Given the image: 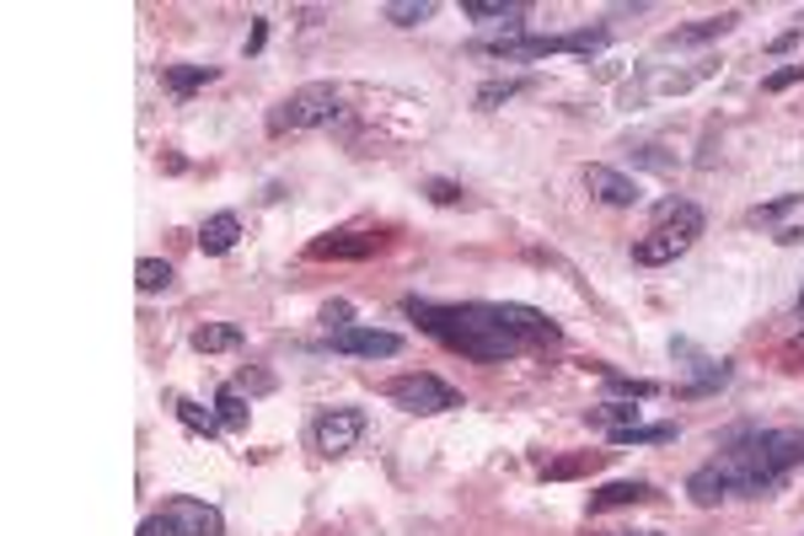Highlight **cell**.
<instances>
[{
	"label": "cell",
	"instance_id": "6da1fadb",
	"mask_svg": "<svg viewBox=\"0 0 804 536\" xmlns=\"http://www.w3.org/2000/svg\"><path fill=\"white\" fill-rule=\"evenodd\" d=\"M804 466V424L789 429H734L719 440V451L687 477V494L698 509L724 500H762L783 488V477Z\"/></svg>",
	"mask_w": 804,
	"mask_h": 536
},
{
	"label": "cell",
	"instance_id": "7a4b0ae2",
	"mask_svg": "<svg viewBox=\"0 0 804 536\" xmlns=\"http://www.w3.org/2000/svg\"><path fill=\"white\" fill-rule=\"evenodd\" d=\"M403 312L429 338H440L451 355H467L478 365H504L531 349L510 322V301H419V295H408Z\"/></svg>",
	"mask_w": 804,
	"mask_h": 536
},
{
	"label": "cell",
	"instance_id": "3957f363",
	"mask_svg": "<svg viewBox=\"0 0 804 536\" xmlns=\"http://www.w3.org/2000/svg\"><path fill=\"white\" fill-rule=\"evenodd\" d=\"M702 225H708V214H702L692 199H665L660 210H655V225L633 242V263H644V269H665V263L687 258V252L698 248Z\"/></svg>",
	"mask_w": 804,
	"mask_h": 536
},
{
	"label": "cell",
	"instance_id": "277c9868",
	"mask_svg": "<svg viewBox=\"0 0 804 536\" xmlns=\"http://www.w3.org/2000/svg\"><path fill=\"white\" fill-rule=\"evenodd\" d=\"M338 113H344V92L333 81H306L284 103L269 107V135L274 140H284V135H312V129L338 124Z\"/></svg>",
	"mask_w": 804,
	"mask_h": 536
},
{
	"label": "cell",
	"instance_id": "5b68a950",
	"mask_svg": "<svg viewBox=\"0 0 804 536\" xmlns=\"http://www.w3.org/2000/svg\"><path fill=\"white\" fill-rule=\"evenodd\" d=\"M472 49H478V54H493V60H504V65L547 60V54H595V49H606V28H579V33H547V38H525V33L478 38Z\"/></svg>",
	"mask_w": 804,
	"mask_h": 536
},
{
	"label": "cell",
	"instance_id": "8992f818",
	"mask_svg": "<svg viewBox=\"0 0 804 536\" xmlns=\"http://www.w3.org/2000/svg\"><path fill=\"white\" fill-rule=\"evenodd\" d=\"M226 532V515L205 500H161V509H150L140 521V536H220Z\"/></svg>",
	"mask_w": 804,
	"mask_h": 536
},
{
	"label": "cell",
	"instance_id": "52a82bcc",
	"mask_svg": "<svg viewBox=\"0 0 804 536\" xmlns=\"http://www.w3.org/2000/svg\"><path fill=\"white\" fill-rule=\"evenodd\" d=\"M386 397H391L403 413H419V419H435V413H456V408H467V397L456 392L451 381L429 376V370L391 376V381H386Z\"/></svg>",
	"mask_w": 804,
	"mask_h": 536
},
{
	"label": "cell",
	"instance_id": "ba28073f",
	"mask_svg": "<svg viewBox=\"0 0 804 536\" xmlns=\"http://www.w3.org/2000/svg\"><path fill=\"white\" fill-rule=\"evenodd\" d=\"M365 429H370V413L365 408H322L312 419V451L316 456H349L354 445L365 440Z\"/></svg>",
	"mask_w": 804,
	"mask_h": 536
},
{
	"label": "cell",
	"instance_id": "9c48e42d",
	"mask_svg": "<svg viewBox=\"0 0 804 536\" xmlns=\"http://www.w3.org/2000/svg\"><path fill=\"white\" fill-rule=\"evenodd\" d=\"M382 248H386L382 231H327V237H316L306 248V258L312 263H359V258H370Z\"/></svg>",
	"mask_w": 804,
	"mask_h": 536
},
{
	"label": "cell",
	"instance_id": "30bf717a",
	"mask_svg": "<svg viewBox=\"0 0 804 536\" xmlns=\"http://www.w3.org/2000/svg\"><path fill=\"white\" fill-rule=\"evenodd\" d=\"M579 182H585V193H591L595 204H612V210H633V204L644 199V188H638L628 172L606 167V161H591V167L579 172Z\"/></svg>",
	"mask_w": 804,
	"mask_h": 536
},
{
	"label": "cell",
	"instance_id": "8fae6325",
	"mask_svg": "<svg viewBox=\"0 0 804 536\" xmlns=\"http://www.w3.org/2000/svg\"><path fill=\"white\" fill-rule=\"evenodd\" d=\"M333 355H349V359H391L403 355V338L386 333V327H349V333H333L327 338Z\"/></svg>",
	"mask_w": 804,
	"mask_h": 536
},
{
	"label": "cell",
	"instance_id": "7c38bea8",
	"mask_svg": "<svg viewBox=\"0 0 804 536\" xmlns=\"http://www.w3.org/2000/svg\"><path fill=\"white\" fill-rule=\"evenodd\" d=\"M655 483H644V477H623V483H601L591 494V515L601 509H623V504H655Z\"/></svg>",
	"mask_w": 804,
	"mask_h": 536
},
{
	"label": "cell",
	"instance_id": "4fadbf2b",
	"mask_svg": "<svg viewBox=\"0 0 804 536\" xmlns=\"http://www.w3.org/2000/svg\"><path fill=\"white\" fill-rule=\"evenodd\" d=\"M740 28V11H719V17H702L692 28H676V33H665V49H692V43H713V38H724Z\"/></svg>",
	"mask_w": 804,
	"mask_h": 536
},
{
	"label": "cell",
	"instance_id": "5bb4252c",
	"mask_svg": "<svg viewBox=\"0 0 804 536\" xmlns=\"http://www.w3.org/2000/svg\"><path fill=\"white\" fill-rule=\"evenodd\" d=\"M237 242H242V220H237L231 210L210 214V220L199 225V252H205V258H226Z\"/></svg>",
	"mask_w": 804,
	"mask_h": 536
},
{
	"label": "cell",
	"instance_id": "9a60e30c",
	"mask_svg": "<svg viewBox=\"0 0 804 536\" xmlns=\"http://www.w3.org/2000/svg\"><path fill=\"white\" fill-rule=\"evenodd\" d=\"M525 0H461V17H472V22H510V28H521L525 22Z\"/></svg>",
	"mask_w": 804,
	"mask_h": 536
},
{
	"label": "cell",
	"instance_id": "2e32d148",
	"mask_svg": "<svg viewBox=\"0 0 804 536\" xmlns=\"http://www.w3.org/2000/svg\"><path fill=\"white\" fill-rule=\"evenodd\" d=\"M188 344H194L199 355H226V349L242 344V327H231V322H199Z\"/></svg>",
	"mask_w": 804,
	"mask_h": 536
},
{
	"label": "cell",
	"instance_id": "e0dca14e",
	"mask_svg": "<svg viewBox=\"0 0 804 536\" xmlns=\"http://www.w3.org/2000/svg\"><path fill=\"white\" fill-rule=\"evenodd\" d=\"M173 413H177V424L194 429V434H205V440H215V434H220V419H215V408L194 402V397H173Z\"/></svg>",
	"mask_w": 804,
	"mask_h": 536
},
{
	"label": "cell",
	"instance_id": "ac0fdd59",
	"mask_svg": "<svg viewBox=\"0 0 804 536\" xmlns=\"http://www.w3.org/2000/svg\"><path fill=\"white\" fill-rule=\"evenodd\" d=\"M215 65H161V81L173 86V97H188V92H199V86H210L215 81Z\"/></svg>",
	"mask_w": 804,
	"mask_h": 536
},
{
	"label": "cell",
	"instance_id": "d6986e66",
	"mask_svg": "<svg viewBox=\"0 0 804 536\" xmlns=\"http://www.w3.org/2000/svg\"><path fill=\"white\" fill-rule=\"evenodd\" d=\"M665 440H676V424H628V429H612L606 434V445H665Z\"/></svg>",
	"mask_w": 804,
	"mask_h": 536
},
{
	"label": "cell",
	"instance_id": "ffe728a7",
	"mask_svg": "<svg viewBox=\"0 0 804 536\" xmlns=\"http://www.w3.org/2000/svg\"><path fill=\"white\" fill-rule=\"evenodd\" d=\"M585 424H595V429H628V424H638V408L633 402H595V408H585Z\"/></svg>",
	"mask_w": 804,
	"mask_h": 536
},
{
	"label": "cell",
	"instance_id": "44dd1931",
	"mask_svg": "<svg viewBox=\"0 0 804 536\" xmlns=\"http://www.w3.org/2000/svg\"><path fill=\"white\" fill-rule=\"evenodd\" d=\"M247 402L242 397V387H220L215 392V419H220V429H247Z\"/></svg>",
	"mask_w": 804,
	"mask_h": 536
},
{
	"label": "cell",
	"instance_id": "7402d4cb",
	"mask_svg": "<svg viewBox=\"0 0 804 536\" xmlns=\"http://www.w3.org/2000/svg\"><path fill=\"white\" fill-rule=\"evenodd\" d=\"M173 263H167V258H140V263H135V285L145 290V295H161V290H173Z\"/></svg>",
	"mask_w": 804,
	"mask_h": 536
},
{
	"label": "cell",
	"instance_id": "603a6c76",
	"mask_svg": "<svg viewBox=\"0 0 804 536\" xmlns=\"http://www.w3.org/2000/svg\"><path fill=\"white\" fill-rule=\"evenodd\" d=\"M440 6L435 0H391L386 6V22H397V28H419V22H429Z\"/></svg>",
	"mask_w": 804,
	"mask_h": 536
},
{
	"label": "cell",
	"instance_id": "cb8c5ba5",
	"mask_svg": "<svg viewBox=\"0 0 804 536\" xmlns=\"http://www.w3.org/2000/svg\"><path fill=\"white\" fill-rule=\"evenodd\" d=\"M521 92H531V81H483V86H478V107L493 113L499 103H510V97H521Z\"/></svg>",
	"mask_w": 804,
	"mask_h": 536
},
{
	"label": "cell",
	"instance_id": "d4e9b609",
	"mask_svg": "<svg viewBox=\"0 0 804 536\" xmlns=\"http://www.w3.org/2000/svg\"><path fill=\"white\" fill-rule=\"evenodd\" d=\"M601 376H606V387L623 397H638V402H649V397H660V381H633V376H617V370H606L601 365Z\"/></svg>",
	"mask_w": 804,
	"mask_h": 536
},
{
	"label": "cell",
	"instance_id": "484cf974",
	"mask_svg": "<svg viewBox=\"0 0 804 536\" xmlns=\"http://www.w3.org/2000/svg\"><path fill=\"white\" fill-rule=\"evenodd\" d=\"M800 204H804V193H783V199H772V204H756L751 220H756V225H772V220H783V214L800 210Z\"/></svg>",
	"mask_w": 804,
	"mask_h": 536
},
{
	"label": "cell",
	"instance_id": "4316f807",
	"mask_svg": "<svg viewBox=\"0 0 804 536\" xmlns=\"http://www.w3.org/2000/svg\"><path fill=\"white\" fill-rule=\"evenodd\" d=\"M322 327H327V338H333V333H349V327H354V306H349V301H327V306H322Z\"/></svg>",
	"mask_w": 804,
	"mask_h": 536
},
{
	"label": "cell",
	"instance_id": "83f0119b",
	"mask_svg": "<svg viewBox=\"0 0 804 536\" xmlns=\"http://www.w3.org/2000/svg\"><path fill=\"white\" fill-rule=\"evenodd\" d=\"M606 456H612V451H591V456H574V462H553L547 466V477H579L585 466H601Z\"/></svg>",
	"mask_w": 804,
	"mask_h": 536
},
{
	"label": "cell",
	"instance_id": "f1b7e54d",
	"mask_svg": "<svg viewBox=\"0 0 804 536\" xmlns=\"http://www.w3.org/2000/svg\"><path fill=\"white\" fill-rule=\"evenodd\" d=\"M804 81V60L800 65H783V71H772L768 81H762V92H789V86H800Z\"/></svg>",
	"mask_w": 804,
	"mask_h": 536
},
{
	"label": "cell",
	"instance_id": "f546056e",
	"mask_svg": "<svg viewBox=\"0 0 804 536\" xmlns=\"http://www.w3.org/2000/svg\"><path fill=\"white\" fill-rule=\"evenodd\" d=\"M424 193H429V204H461V188L446 178H429L424 182Z\"/></svg>",
	"mask_w": 804,
	"mask_h": 536
},
{
	"label": "cell",
	"instance_id": "4dcf8cb0",
	"mask_svg": "<svg viewBox=\"0 0 804 536\" xmlns=\"http://www.w3.org/2000/svg\"><path fill=\"white\" fill-rule=\"evenodd\" d=\"M269 43V17H252V38H247V54H258Z\"/></svg>",
	"mask_w": 804,
	"mask_h": 536
},
{
	"label": "cell",
	"instance_id": "1f68e13d",
	"mask_svg": "<svg viewBox=\"0 0 804 536\" xmlns=\"http://www.w3.org/2000/svg\"><path fill=\"white\" fill-rule=\"evenodd\" d=\"M800 28H804V22H800ZM800 28H789V33H783V38H772V54H789V49L800 43Z\"/></svg>",
	"mask_w": 804,
	"mask_h": 536
},
{
	"label": "cell",
	"instance_id": "d6a6232c",
	"mask_svg": "<svg viewBox=\"0 0 804 536\" xmlns=\"http://www.w3.org/2000/svg\"><path fill=\"white\" fill-rule=\"evenodd\" d=\"M237 387H247V392H269V387H274V376H242Z\"/></svg>",
	"mask_w": 804,
	"mask_h": 536
},
{
	"label": "cell",
	"instance_id": "836d02e7",
	"mask_svg": "<svg viewBox=\"0 0 804 536\" xmlns=\"http://www.w3.org/2000/svg\"><path fill=\"white\" fill-rule=\"evenodd\" d=\"M794 317H800V322H804V290H800V301H794Z\"/></svg>",
	"mask_w": 804,
	"mask_h": 536
},
{
	"label": "cell",
	"instance_id": "e575fe53",
	"mask_svg": "<svg viewBox=\"0 0 804 536\" xmlns=\"http://www.w3.org/2000/svg\"><path fill=\"white\" fill-rule=\"evenodd\" d=\"M623 536H660V532H623Z\"/></svg>",
	"mask_w": 804,
	"mask_h": 536
},
{
	"label": "cell",
	"instance_id": "d590c367",
	"mask_svg": "<svg viewBox=\"0 0 804 536\" xmlns=\"http://www.w3.org/2000/svg\"><path fill=\"white\" fill-rule=\"evenodd\" d=\"M800 344H804V338H800Z\"/></svg>",
	"mask_w": 804,
	"mask_h": 536
}]
</instances>
